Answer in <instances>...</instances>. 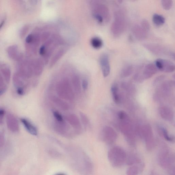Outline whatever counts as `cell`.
Here are the masks:
<instances>
[{"label":"cell","instance_id":"1","mask_svg":"<svg viewBox=\"0 0 175 175\" xmlns=\"http://www.w3.org/2000/svg\"><path fill=\"white\" fill-rule=\"evenodd\" d=\"M126 154L120 147L115 146L109 150L108 158L109 162L115 168L122 167L126 160Z\"/></svg>","mask_w":175,"mask_h":175},{"label":"cell","instance_id":"2","mask_svg":"<svg viewBox=\"0 0 175 175\" xmlns=\"http://www.w3.org/2000/svg\"><path fill=\"white\" fill-rule=\"evenodd\" d=\"M141 129V134L145 142L147 150H152L155 146L152 128L150 126L147 125L144 126Z\"/></svg>","mask_w":175,"mask_h":175},{"label":"cell","instance_id":"3","mask_svg":"<svg viewBox=\"0 0 175 175\" xmlns=\"http://www.w3.org/2000/svg\"><path fill=\"white\" fill-rule=\"evenodd\" d=\"M18 62L17 72L27 78H31L33 73L32 62L28 60H23V57Z\"/></svg>","mask_w":175,"mask_h":175},{"label":"cell","instance_id":"4","mask_svg":"<svg viewBox=\"0 0 175 175\" xmlns=\"http://www.w3.org/2000/svg\"><path fill=\"white\" fill-rule=\"evenodd\" d=\"M120 129L128 140L131 141L134 140V134L132 126L128 116L122 120H120Z\"/></svg>","mask_w":175,"mask_h":175},{"label":"cell","instance_id":"5","mask_svg":"<svg viewBox=\"0 0 175 175\" xmlns=\"http://www.w3.org/2000/svg\"><path fill=\"white\" fill-rule=\"evenodd\" d=\"M155 65L158 69L165 73H171L175 70L174 64L166 60L158 59L156 60Z\"/></svg>","mask_w":175,"mask_h":175},{"label":"cell","instance_id":"6","mask_svg":"<svg viewBox=\"0 0 175 175\" xmlns=\"http://www.w3.org/2000/svg\"><path fill=\"white\" fill-rule=\"evenodd\" d=\"M117 134L115 131L111 127L106 126L103 130V138L104 140L107 143H114L117 138Z\"/></svg>","mask_w":175,"mask_h":175},{"label":"cell","instance_id":"7","mask_svg":"<svg viewBox=\"0 0 175 175\" xmlns=\"http://www.w3.org/2000/svg\"><path fill=\"white\" fill-rule=\"evenodd\" d=\"M58 94L62 97L70 98L73 97V93L68 81H64L59 84L58 86Z\"/></svg>","mask_w":175,"mask_h":175},{"label":"cell","instance_id":"8","mask_svg":"<svg viewBox=\"0 0 175 175\" xmlns=\"http://www.w3.org/2000/svg\"><path fill=\"white\" fill-rule=\"evenodd\" d=\"M7 126L9 130L13 132H18L19 130V125L17 119L11 113H8L6 116Z\"/></svg>","mask_w":175,"mask_h":175},{"label":"cell","instance_id":"9","mask_svg":"<svg viewBox=\"0 0 175 175\" xmlns=\"http://www.w3.org/2000/svg\"><path fill=\"white\" fill-rule=\"evenodd\" d=\"M125 23L122 18H117L112 24L111 29L113 34L115 36H120L124 31Z\"/></svg>","mask_w":175,"mask_h":175},{"label":"cell","instance_id":"10","mask_svg":"<svg viewBox=\"0 0 175 175\" xmlns=\"http://www.w3.org/2000/svg\"><path fill=\"white\" fill-rule=\"evenodd\" d=\"M27 78L18 72L13 75V84L16 89L22 88L25 90L27 86Z\"/></svg>","mask_w":175,"mask_h":175},{"label":"cell","instance_id":"11","mask_svg":"<svg viewBox=\"0 0 175 175\" xmlns=\"http://www.w3.org/2000/svg\"><path fill=\"white\" fill-rule=\"evenodd\" d=\"M100 63L102 72L104 77L109 75L110 72V66L108 55L103 54L100 58Z\"/></svg>","mask_w":175,"mask_h":175},{"label":"cell","instance_id":"12","mask_svg":"<svg viewBox=\"0 0 175 175\" xmlns=\"http://www.w3.org/2000/svg\"><path fill=\"white\" fill-rule=\"evenodd\" d=\"M7 52L9 57L11 59L17 61L23 57L22 54L19 53L18 47L16 45L9 46L7 49Z\"/></svg>","mask_w":175,"mask_h":175},{"label":"cell","instance_id":"13","mask_svg":"<svg viewBox=\"0 0 175 175\" xmlns=\"http://www.w3.org/2000/svg\"><path fill=\"white\" fill-rule=\"evenodd\" d=\"M157 69L155 64H150L147 65L143 72V78L145 79L151 78L157 73Z\"/></svg>","mask_w":175,"mask_h":175},{"label":"cell","instance_id":"14","mask_svg":"<svg viewBox=\"0 0 175 175\" xmlns=\"http://www.w3.org/2000/svg\"><path fill=\"white\" fill-rule=\"evenodd\" d=\"M21 121L25 129L30 134L34 136H36L38 134L37 128L30 121L24 118L21 119Z\"/></svg>","mask_w":175,"mask_h":175},{"label":"cell","instance_id":"15","mask_svg":"<svg viewBox=\"0 0 175 175\" xmlns=\"http://www.w3.org/2000/svg\"><path fill=\"white\" fill-rule=\"evenodd\" d=\"M163 154H161L160 156V162L162 166L165 168L171 166V163H173V157L172 156H170L169 153L167 151L163 152Z\"/></svg>","mask_w":175,"mask_h":175},{"label":"cell","instance_id":"16","mask_svg":"<svg viewBox=\"0 0 175 175\" xmlns=\"http://www.w3.org/2000/svg\"><path fill=\"white\" fill-rule=\"evenodd\" d=\"M160 115L162 118L168 121H172L174 118V114L171 109L167 107H161L159 110Z\"/></svg>","mask_w":175,"mask_h":175},{"label":"cell","instance_id":"17","mask_svg":"<svg viewBox=\"0 0 175 175\" xmlns=\"http://www.w3.org/2000/svg\"><path fill=\"white\" fill-rule=\"evenodd\" d=\"M0 71L4 81L7 83L10 82L11 78V70L7 64H2L0 66Z\"/></svg>","mask_w":175,"mask_h":175},{"label":"cell","instance_id":"18","mask_svg":"<svg viewBox=\"0 0 175 175\" xmlns=\"http://www.w3.org/2000/svg\"><path fill=\"white\" fill-rule=\"evenodd\" d=\"M32 62L33 73L36 76L40 75L43 69V62L39 59H37Z\"/></svg>","mask_w":175,"mask_h":175},{"label":"cell","instance_id":"19","mask_svg":"<svg viewBox=\"0 0 175 175\" xmlns=\"http://www.w3.org/2000/svg\"><path fill=\"white\" fill-rule=\"evenodd\" d=\"M132 31L133 33L137 38L143 39L146 36L147 32L139 26H135L133 27Z\"/></svg>","mask_w":175,"mask_h":175},{"label":"cell","instance_id":"20","mask_svg":"<svg viewBox=\"0 0 175 175\" xmlns=\"http://www.w3.org/2000/svg\"><path fill=\"white\" fill-rule=\"evenodd\" d=\"M118 86L114 84L111 86V91L113 99L116 103H119L120 101V97Z\"/></svg>","mask_w":175,"mask_h":175},{"label":"cell","instance_id":"21","mask_svg":"<svg viewBox=\"0 0 175 175\" xmlns=\"http://www.w3.org/2000/svg\"><path fill=\"white\" fill-rule=\"evenodd\" d=\"M143 165L142 163H140L137 165L130 167L127 170V174L136 175L141 171L143 169Z\"/></svg>","mask_w":175,"mask_h":175},{"label":"cell","instance_id":"22","mask_svg":"<svg viewBox=\"0 0 175 175\" xmlns=\"http://www.w3.org/2000/svg\"><path fill=\"white\" fill-rule=\"evenodd\" d=\"M91 44L92 47L95 49H100L103 45L102 40L98 37H94L91 39Z\"/></svg>","mask_w":175,"mask_h":175},{"label":"cell","instance_id":"23","mask_svg":"<svg viewBox=\"0 0 175 175\" xmlns=\"http://www.w3.org/2000/svg\"><path fill=\"white\" fill-rule=\"evenodd\" d=\"M153 21L155 24L160 26L164 24L165 18L162 16L155 14L153 16Z\"/></svg>","mask_w":175,"mask_h":175},{"label":"cell","instance_id":"24","mask_svg":"<svg viewBox=\"0 0 175 175\" xmlns=\"http://www.w3.org/2000/svg\"><path fill=\"white\" fill-rule=\"evenodd\" d=\"M64 50L62 49L60 50L56 54L50 62V66L52 67L53 65L55 64L62 57L63 55L64 54Z\"/></svg>","mask_w":175,"mask_h":175},{"label":"cell","instance_id":"25","mask_svg":"<svg viewBox=\"0 0 175 175\" xmlns=\"http://www.w3.org/2000/svg\"><path fill=\"white\" fill-rule=\"evenodd\" d=\"M0 71V96L3 95L7 89L6 86L4 83L5 81Z\"/></svg>","mask_w":175,"mask_h":175},{"label":"cell","instance_id":"26","mask_svg":"<svg viewBox=\"0 0 175 175\" xmlns=\"http://www.w3.org/2000/svg\"><path fill=\"white\" fill-rule=\"evenodd\" d=\"M133 72V68L131 66H128L123 69L121 72V76L123 78L129 76Z\"/></svg>","mask_w":175,"mask_h":175},{"label":"cell","instance_id":"27","mask_svg":"<svg viewBox=\"0 0 175 175\" xmlns=\"http://www.w3.org/2000/svg\"><path fill=\"white\" fill-rule=\"evenodd\" d=\"M160 129L161 133H162V136H164L165 140L170 142H172L174 141V137L169 136L167 130L165 128L163 127L161 128Z\"/></svg>","mask_w":175,"mask_h":175},{"label":"cell","instance_id":"28","mask_svg":"<svg viewBox=\"0 0 175 175\" xmlns=\"http://www.w3.org/2000/svg\"><path fill=\"white\" fill-rule=\"evenodd\" d=\"M162 4L163 8L165 10H170L172 6V0H162Z\"/></svg>","mask_w":175,"mask_h":175},{"label":"cell","instance_id":"29","mask_svg":"<svg viewBox=\"0 0 175 175\" xmlns=\"http://www.w3.org/2000/svg\"><path fill=\"white\" fill-rule=\"evenodd\" d=\"M73 81L75 89L78 92H79L80 90V80L78 77L76 75L73 78Z\"/></svg>","mask_w":175,"mask_h":175},{"label":"cell","instance_id":"30","mask_svg":"<svg viewBox=\"0 0 175 175\" xmlns=\"http://www.w3.org/2000/svg\"><path fill=\"white\" fill-rule=\"evenodd\" d=\"M141 27L143 28L146 32L150 30V25L148 21L146 20H143L142 21L141 23Z\"/></svg>","mask_w":175,"mask_h":175},{"label":"cell","instance_id":"31","mask_svg":"<svg viewBox=\"0 0 175 175\" xmlns=\"http://www.w3.org/2000/svg\"><path fill=\"white\" fill-rule=\"evenodd\" d=\"M53 116L58 122L63 123L64 120L61 114L57 111L53 112Z\"/></svg>","mask_w":175,"mask_h":175},{"label":"cell","instance_id":"32","mask_svg":"<svg viewBox=\"0 0 175 175\" xmlns=\"http://www.w3.org/2000/svg\"><path fill=\"white\" fill-rule=\"evenodd\" d=\"M29 27L27 25L24 26L21 29L20 32V36L21 38H23L27 33L28 31Z\"/></svg>","mask_w":175,"mask_h":175},{"label":"cell","instance_id":"33","mask_svg":"<svg viewBox=\"0 0 175 175\" xmlns=\"http://www.w3.org/2000/svg\"><path fill=\"white\" fill-rule=\"evenodd\" d=\"M34 38V35L30 34L28 35L25 39L26 45H30L32 43Z\"/></svg>","mask_w":175,"mask_h":175},{"label":"cell","instance_id":"34","mask_svg":"<svg viewBox=\"0 0 175 175\" xmlns=\"http://www.w3.org/2000/svg\"><path fill=\"white\" fill-rule=\"evenodd\" d=\"M5 114V110L3 108L0 107V125H2L3 123L4 117Z\"/></svg>","mask_w":175,"mask_h":175},{"label":"cell","instance_id":"35","mask_svg":"<svg viewBox=\"0 0 175 175\" xmlns=\"http://www.w3.org/2000/svg\"><path fill=\"white\" fill-rule=\"evenodd\" d=\"M47 51L46 46L43 45L40 48L39 52L40 55L41 56H43L45 55Z\"/></svg>","mask_w":175,"mask_h":175},{"label":"cell","instance_id":"36","mask_svg":"<svg viewBox=\"0 0 175 175\" xmlns=\"http://www.w3.org/2000/svg\"><path fill=\"white\" fill-rule=\"evenodd\" d=\"M88 82L87 79H83L82 83V86L83 89L86 90H87L88 88Z\"/></svg>","mask_w":175,"mask_h":175},{"label":"cell","instance_id":"37","mask_svg":"<svg viewBox=\"0 0 175 175\" xmlns=\"http://www.w3.org/2000/svg\"><path fill=\"white\" fill-rule=\"evenodd\" d=\"M5 140L4 136L0 132V147H3L4 144Z\"/></svg>","mask_w":175,"mask_h":175},{"label":"cell","instance_id":"38","mask_svg":"<svg viewBox=\"0 0 175 175\" xmlns=\"http://www.w3.org/2000/svg\"><path fill=\"white\" fill-rule=\"evenodd\" d=\"M95 17L99 22L102 23L103 22V18L101 15L99 14H95Z\"/></svg>","mask_w":175,"mask_h":175},{"label":"cell","instance_id":"39","mask_svg":"<svg viewBox=\"0 0 175 175\" xmlns=\"http://www.w3.org/2000/svg\"><path fill=\"white\" fill-rule=\"evenodd\" d=\"M4 23H5V20H3L2 21L1 23H0V30L2 28L3 26Z\"/></svg>","mask_w":175,"mask_h":175},{"label":"cell","instance_id":"40","mask_svg":"<svg viewBox=\"0 0 175 175\" xmlns=\"http://www.w3.org/2000/svg\"><path fill=\"white\" fill-rule=\"evenodd\" d=\"M133 1H136V0H133Z\"/></svg>","mask_w":175,"mask_h":175}]
</instances>
